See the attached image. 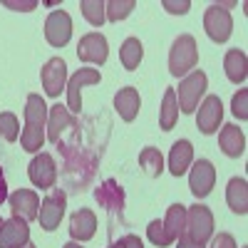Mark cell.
<instances>
[{"label": "cell", "mask_w": 248, "mask_h": 248, "mask_svg": "<svg viewBox=\"0 0 248 248\" xmlns=\"http://www.w3.org/2000/svg\"><path fill=\"white\" fill-rule=\"evenodd\" d=\"M0 226H3V221H0Z\"/></svg>", "instance_id": "obj_41"}, {"label": "cell", "mask_w": 248, "mask_h": 248, "mask_svg": "<svg viewBox=\"0 0 248 248\" xmlns=\"http://www.w3.org/2000/svg\"><path fill=\"white\" fill-rule=\"evenodd\" d=\"M139 167L147 171V176H152V179H156V176H161V171H164V159H161V152L159 149H154V147H147L141 154H139Z\"/></svg>", "instance_id": "obj_26"}, {"label": "cell", "mask_w": 248, "mask_h": 248, "mask_svg": "<svg viewBox=\"0 0 248 248\" xmlns=\"http://www.w3.org/2000/svg\"><path fill=\"white\" fill-rule=\"evenodd\" d=\"M8 203L13 209V216L23 218V221H35L40 211V196L30 189H17L15 194L8 196Z\"/></svg>", "instance_id": "obj_14"}, {"label": "cell", "mask_w": 248, "mask_h": 248, "mask_svg": "<svg viewBox=\"0 0 248 248\" xmlns=\"http://www.w3.org/2000/svg\"><path fill=\"white\" fill-rule=\"evenodd\" d=\"M65 206H67V196L62 189H52V194H47L43 201H40V211H37V218H40V226L45 231H55L62 216H65Z\"/></svg>", "instance_id": "obj_5"}, {"label": "cell", "mask_w": 248, "mask_h": 248, "mask_svg": "<svg viewBox=\"0 0 248 248\" xmlns=\"http://www.w3.org/2000/svg\"><path fill=\"white\" fill-rule=\"evenodd\" d=\"M20 144L23 149L30 152V154H37L45 144V129H32V127H25L23 134H20Z\"/></svg>", "instance_id": "obj_29"}, {"label": "cell", "mask_w": 248, "mask_h": 248, "mask_svg": "<svg viewBox=\"0 0 248 248\" xmlns=\"http://www.w3.org/2000/svg\"><path fill=\"white\" fill-rule=\"evenodd\" d=\"M161 223H164V229H167V236H169L171 243H174V241L184 233V229H186V206H181V203L169 206L167 218H164Z\"/></svg>", "instance_id": "obj_23"}, {"label": "cell", "mask_w": 248, "mask_h": 248, "mask_svg": "<svg viewBox=\"0 0 248 248\" xmlns=\"http://www.w3.org/2000/svg\"><path fill=\"white\" fill-rule=\"evenodd\" d=\"M139 107H141V99L134 87H124L114 94V109L119 112V117L124 122H134L139 114Z\"/></svg>", "instance_id": "obj_18"}, {"label": "cell", "mask_w": 248, "mask_h": 248, "mask_svg": "<svg viewBox=\"0 0 248 248\" xmlns=\"http://www.w3.org/2000/svg\"><path fill=\"white\" fill-rule=\"evenodd\" d=\"M43 87L50 97H60V92L67 87V62L62 57H52L43 67Z\"/></svg>", "instance_id": "obj_11"}, {"label": "cell", "mask_w": 248, "mask_h": 248, "mask_svg": "<svg viewBox=\"0 0 248 248\" xmlns=\"http://www.w3.org/2000/svg\"><path fill=\"white\" fill-rule=\"evenodd\" d=\"M226 201H229L233 214H238V216H246L248 214V184H246V179H238L236 176V179L229 181Z\"/></svg>", "instance_id": "obj_21"}, {"label": "cell", "mask_w": 248, "mask_h": 248, "mask_svg": "<svg viewBox=\"0 0 248 248\" xmlns=\"http://www.w3.org/2000/svg\"><path fill=\"white\" fill-rule=\"evenodd\" d=\"M196 62H199L196 40L191 35H179L169 52V72L174 77H184L196 67Z\"/></svg>", "instance_id": "obj_1"}, {"label": "cell", "mask_w": 248, "mask_h": 248, "mask_svg": "<svg viewBox=\"0 0 248 248\" xmlns=\"http://www.w3.org/2000/svg\"><path fill=\"white\" fill-rule=\"evenodd\" d=\"M184 233L194 243L206 246V241L214 236V214H211L209 206L194 203V206L186 209V229H184Z\"/></svg>", "instance_id": "obj_2"}, {"label": "cell", "mask_w": 248, "mask_h": 248, "mask_svg": "<svg viewBox=\"0 0 248 248\" xmlns=\"http://www.w3.org/2000/svg\"><path fill=\"white\" fill-rule=\"evenodd\" d=\"M214 184H216V169H214V164L209 159H199L194 164V169H191V176H189V189L196 199H203V196H209L211 189H214Z\"/></svg>", "instance_id": "obj_8"}, {"label": "cell", "mask_w": 248, "mask_h": 248, "mask_svg": "<svg viewBox=\"0 0 248 248\" xmlns=\"http://www.w3.org/2000/svg\"><path fill=\"white\" fill-rule=\"evenodd\" d=\"M176 248H203V246H199V243H194L186 233H181L179 238H176Z\"/></svg>", "instance_id": "obj_37"}, {"label": "cell", "mask_w": 248, "mask_h": 248, "mask_svg": "<svg viewBox=\"0 0 248 248\" xmlns=\"http://www.w3.org/2000/svg\"><path fill=\"white\" fill-rule=\"evenodd\" d=\"M191 161H194V147H191V141H186V139L174 141V147L169 152V171L174 176H181V174H186V169L191 167Z\"/></svg>", "instance_id": "obj_17"}, {"label": "cell", "mask_w": 248, "mask_h": 248, "mask_svg": "<svg viewBox=\"0 0 248 248\" xmlns=\"http://www.w3.org/2000/svg\"><path fill=\"white\" fill-rule=\"evenodd\" d=\"M45 37L52 47H65L72 37V17L65 10H52L45 20Z\"/></svg>", "instance_id": "obj_7"}, {"label": "cell", "mask_w": 248, "mask_h": 248, "mask_svg": "<svg viewBox=\"0 0 248 248\" xmlns=\"http://www.w3.org/2000/svg\"><path fill=\"white\" fill-rule=\"evenodd\" d=\"M231 109H233V114H236L241 122H246V119H248V92H246V90H241L238 94H233Z\"/></svg>", "instance_id": "obj_32"}, {"label": "cell", "mask_w": 248, "mask_h": 248, "mask_svg": "<svg viewBox=\"0 0 248 248\" xmlns=\"http://www.w3.org/2000/svg\"><path fill=\"white\" fill-rule=\"evenodd\" d=\"M164 8H167L169 13H174V15H184V13H189L191 3H189V0H181V3H171V0H164Z\"/></svg>", "instance_id": "obj_34"}, {"label": "cell", "mask_w": 248, "mask_h": 248, "mask_svg": "<svg viewBox=\"0 0 248 248\" xmlns=\"http://www.w3.org/2000/svg\"><path fill=\"white\" fill-rule=\"evenodd\" d=\"M0 137H5L8 141H15L20 137V124H17V117L13 112L0 114Z\"/></svg>", "instance_id": "obj_30"}, {"label": "cell", "mask_w": 248, "mask_h": 248, "mask_svg": "<svg viewBox=\"0 0 248 248\" xmlns=\"http://www.w3.org/2000/svg\"><path fill=\"white\" fill-rule=\"evenodd\" d=\"M147 236L154 246L164 248V246H171V238L167 236V229H164V223L161 221H152L149 223V229H147Z\"/></svg>", "instance_id": "obj_31"}, {"label": "cell", "mask_w": 248, "mask_h": 248, "mask_svg": "<svg viewBox=\"0 0 248 248\" xmlns=\"http://www.w3.org/2000/svg\"><path fill=\"white\" fill-rule=\"evenodd\" d=\"M47 124V105L40 94H30L25 102V127L45 129Z\"/></svg>", "instance_id": "obj_22"}, {"label": "cell", "mask_w": 248, "mask_h": 248, "mask_svg": "<svg viewBox=\"0 0 248 248\" xmlns=\"http://www.w3.org/2000/svg\"><path fill=\"white\" fill-rule=\"evenodd\" d=\"M3 5L10 8V10H23V13H28V10H35V8H37V0H28V3H17V0H3Z\"/></svg>", "instance_id": "obj_35"}, {"label": "cell", "mask_w": 248, "mask_h": 248, "mask_svg": "<svg viewBox=\"0 0 248 248\" xmlns=\"http://www.w3.org/2000/svg\"><path fill=\"white\" fill-rule=\"evenodd\" d=\"M218 144H221V152L226 156H233V159L246 152V137H243V132L236 127V124H226V127L221 129Z\"/></svg>", "instance_id": "obj_20"}, {"label": "cell", "mask_w": 248, "mask_h": 248, "mask_svg": "<svg viewBox=\"0 0 248 248\" xmlns=\"http://www.w3.org/2000/svg\"><path fill=\"white\" fill-rule=\"evenodd\" d=\"M75 124H77V122H75V117L70 114V109L62 107L60 102H57L55 107L47 109V139H50L52 144H60L65 129H75Z\"/></svg>", "instance_id": "obj_15"}, {"label": "cell", "mask_w": 248, "mask_h": 248, "mask_svg": "<svg viewBox=\"0 0 248 248\" xmlns=\"http://www.w3.org/2000/svg\"><path fill=\"white\" fill-rule=\"evenodd\" d=\"M97 231V216L90 209H79L70 218V233L75 241H90Z\"/></svg>", "instance_id": "obj_16"}, {"label": "cell", "mask_w": 248, "mask_h": 248, "mask_svg": "<svg viewBox=\"0 0 248 248\" xmlns=\"http://www.w3.org/2000/svg\"><path fill=\"white\" fill-rule=\"evenodd\" d=\"M8 199V184H5V176H3V169H0V203Z\"/></svg>", "instance_id": "obj_38"}, {"label": "cell", "mask_w": 248, "mask_h": 248, "mask_svg": "<svg viewBox=\"0 0 248 248\" xmlns=\"http://www.w3.org/2000/svg\"><path fill=\"white\" fill-rule=\"evenodd\" d=\"M109 248H144L141 246V241L137 238V236H132V233H127V236H122L117 243H112Z\"/></svg>", "instance_id": "obj_33"}, {"label": "cell", "mask_w": 248, "mask_h": 248, "mask_svg": "<svg viewBox=\"0 0 248 248\" xmlns=\"http://www.w3.org/2000/svg\"><path fill=\"white\" fill-rule=\"evenodd\" d=\"M179 119V105H176V92L169 87L164 92V102H161V112H159V127L164 132L174 129V124Z\"/></svg>", "instance_id": "obj_24"}, {"label": "cell", "mask_w": 248, "mask_h": 248, "mask_svg": "<svg viewBox=\"0 0 248 248\" xmlns=\"http://www.w3.org/2000/svg\"><path fill=\"white\" fill-rule=\"evenodd\" d=\"M99 70L82 67L67 79V109L70 114H79L82 109V87L85 85H99Z\"/></svg>", "instance_id": "obj_6"}, {"label": "cell", "mask_w": 248, "mask_h": 248, "mask_svg": "<svg viewBox=\"0 0 248 248\" xmlns=\"http://www.w3.org/2000/svg\"><path fill=\"white\" fill-rule=\"evenodd\" d=\"M62 248H82V246H79V243H75V241H72V243H65V246H62Z\"/></svg>", "instance_id": "obj_39"}, {"label": "cell", "mask_w": 248, "mask_h": 248, "mask_svg": "<svg viewBox=\"0 0 248 248\" xmlns=\"http://www.w3.org/2000/svg\"><path fill=\"white\" fill-rule=\"evenodd\" d=\"M223 70H226V77H229L233 85H241V82H246L248 77V60H246V52L233 47L226 52L223 57Z\"/></svg>", "instance_id": "obj_19"}, {"label": "cell", "mask_w": 248, "mask_h": 248, "mask_svg": "<svg viewBox=\"0 0 248 248\" xmlns=\"http://www.w3.org/2000/svg\"><path fill=\"white\" fill-rule=\"evenodd\" d=\"M206 92V75L201 70H194L191 75H186L179 85V97H176V105L184 114H191L199 107V99Z\"/></svg>", "instance_id": "obj_3"}, {"label": "cell", "mask_w": 248, "mask_h": 248, "mask_svg": "<svg viewBox=\"0 0 248 248\" xmlns=\"http://www.w3.org/2000/svg\"><path fill=\"white\" fill-rule=\"evenodd\" d=\"M223 119V105H221V99L216 94H209L203 102H201V107H199V117H196V127L201 134H214L218 132V124Z\"/></svg>", "instance_id": "obj_10"}, {"label": "cell", "mask_w": 248, "mask_h": 248, "mask_svg": "<svg viewBox=\"0 0 248 248\" xmlns=\"http://www.w3.org/2000/svg\"><path fill=\"white\" fill-rule=\"evenodd\" d=\"M214 248H238V246H236L233 236H229V233H218V236L214 238Z\"/></svg>", "instance_id": "obj_36"}, {"label": "cell", "mask_w": 248, "mask_h": 248, "mask_svg": "<svg viewBox=\"0 0 248 248\" xmlns=\"http://www.w3.org/2000/svg\"><path fill=\"white\" fill-rule=\"evenodd\" d=\"M134 8H137L134 0H109V3H105V13H107L109 23H119V20L129 17Z\"/></svg>", "instance_id": "obj_28"}, {"label": "cell", "mask_w": 248, "mask_h": 248, "mask_svg": "<svg viewBox=\"0 0 248 248\" xmlns=\"http://www.w3.org/2000/svg\"><path fill=\"white\" fill-rule=\"evenodd\" d=\"M107 37L99 35V32H87L85 37L79 40L77 45V57L82 62H97V65H105L107 62Z\"/></svg>", "instance_id": "obj_12"}, {"label": "cell", "mask_w": 248, "mask_h": 248, "mask_svg": "<svg viewBox=\"0 0 248 248\" xmlns=\"http://www.w3.org/2000/svg\"><path fill=\"white\" fill-rule=\"evenodd\" d=\"M79 8H82V15H85V20H87L90 25H94V28H99V25L107 20L105 0H82Z\"/></svg>", "instance_id": "obj_27"}, {"label": "cell", "mask_w": 248, "mask_h": 248, "mask_svg": "<svg viewBox=\"0 0 248 248\" xmlns=\"http://www.w3.org/2000/svg\"><path fill=\"white\" fill-rule=\"evenodd\" d=\"M25 243H30L28 221L17 216L3 221V226H0V248H23Z\"/></svg>", "instance_id": "obj_13"}, {"label": "cell", "mask_w": 248, "mask_h": 248, "mask_svg": "<svg viewBox=\"0 0 248 248\" xmlns=\"http://www.w3.org/2000/svg\"><path fill=\"white\" fill-rule=\"evenodd\" d=\"M28 176H30V181L37 186V189H52L55 181H57L55 159L50 154H37L30 161V167H28Z\"/></svg>", "instance_id": "obj_9"}, {"label": "cell", "mask_w": 248, "mask_h": 248, "mask_svg": "<svg viewBox=\"0 0 248 248\" xmlns=\"http://www.w3.org/2000/svg\"><path fill=\"white\" fill-rule=\"evenodd\" d=\"M203 28H206V35L214 43H226L231 37V30H233V20H231V13L226 10V5L216 3L206 10L203 13Z\"/></svg>", "instance_id": "obj_4"}, {"label": "cell", "mask_w": 248, "mask_h": 248, "mask_svg": "<svg viewBox=\"0 0 248 248\" xmlns=\"http://www.w3.org/2000/svg\"><path fill=\"white\" fill-rule=\"evenodd\" d=\"M119 57H122L124 70H137L139 62H141V57H144L141 43H139L137 37H127V40L122 43V47H119Z\"/></svg>", "instance_id": "obj_25"}, {"label": "cell", "mask_w": 248, "mask_h": 248, "mask_svg": "<svg viewBox=\"0 0 248 248\" xmlns=\"http://www.w3.org/2000/svg\"><path fill=\"white\" fill-rule=\"evenodd\" d=\"M23 248H35V246H32V243H25V246H23Z\"/></svg>", "instance_id": "obj_40"}]
</instances>
